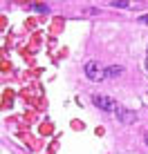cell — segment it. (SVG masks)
<instances>
[{
  "label": "cell",
  "mask_w": 148,
  "mask_h": 154,
  "mask_svg": "<svg viewBox=\"0 0 148 154\" xmlns=\"http://www.w3.org/2000/svg\"><path fill=\"white\" fill-rule=\"evenodd\" d=\"M92 100H94V105H97L99 109H103V112H117V107H119L110 96H101V94H94Z\"/></svg>",
  "instance_id": "obj_1"
},
{
  "label": "cell",
  "mask_w": 148,
  "mask_h": 154,
  "mask_svg": "<svg viewBox=\"0 0 148 154\" xmlns=\"http://www.w3.org/2000/svg\"><path fill=\"white\" fill-rule=\"evenodd\" d=\"M117 121L124 123V125H130V123L137 121V114L133 112V109H126L124 105H119V107H117Z\"/></svg>",
  "instance_id": "obj_2"
},
{
  "label": "cell",
  "mask_w": 148,
  "mask_h": 154,
  "mask_svg": "<svg viewBox=\"0 0 148 154\" xmlns=\"http://www.w3.org/2000/svg\"><path fill=\"white\" fill-rule=\"evenodd\" d=\"M101 65H99L97 60H90V63H85V76L90 78V81H99L101 78Z\"/></svg>",
  "instance_id": "obj_3"
},
{
  "label": "cell",
  "mask_w": 148,
  "mask_h": 154,
  "mask_svg": "<svg viewBox=\"0 0 148 154\" xmlns=\"http://www.w3.org/2000/svg\"><path fill=\"white\" fill-rule=\"evenodd\" d=\"M121 74H124V67H121V65H108V67H103L101 78H103V81H108V78L121 76Z\"/></svg>",
  "instance_id": "obj_4"
},
{
  "label": "cell",
  "mask_w": 148,
  "mask_h": 154,
  "mask_svg": "<svg viewBox=\"0 0 148 154\" xmlns=\"http://www.w3.org/2000/svg\"><path fill=\"white\" fill-rule=\"evenodd\" d=\"M31 11L45 14V11H50V7H47V5H40V2H31Z\"/></svg>",
  "instance_id": "obj_5"
},
{
  "label": "cell",
  "mask_w": 148,
  "mask_h": 154,
  "mask_svg": "<svg viewBox=\"0 0 148 154\" xmlns=\"http://www.w3.org/2000/svg\"><path fill=\"white\" fill-rule=\"evenodd\" d=\"M112 7H117V9H128V0H112Z\"/></svg>",
  "instance_id": "obj_6"
},
{
  "label": "cell",
  "mask_w": 148,
  "mask_h": 154,
  "mask_svg": "<svg viewBox=\"0 0 148 154\" xmlns=\"http://www.w3.org/2000/svg\"><path fill=\"white\" fill-rule=\"evenodd\" d=\"M139 23H141V25H148V14H146V16H139Z\"/></svg>",
  "instance_id": "obj_7"
},
{
  "label": "cell",
  "mask_w": 148,
  "mask_h": 154,
  "mask_svg": "<svg viewBox=\"0 0 148 154\" xmlns=\"http://www.w3.org/2000/svg\"><path fill=\"white\" fill-rule=\"evenodd\" d=\"M144 143H146V147H148V132L144 134Z\"/></svg>",
  "instance_id": "obj_8"
},
{
  "label": "cell",
  "mask_w": 148,
  "mask_h": 154,
  "mask_svg": "<svg viewBox=\"0 0 148 154\" xmlns=\"http://www.w3.org/2000/svg\"><path fill=\"white\" fill-rule=\"evenodd\" d=\"M146 72H148V58H146Z\"/></svg>",
  "instance_id": "obj_9"
}]
</instances>
